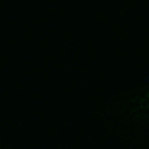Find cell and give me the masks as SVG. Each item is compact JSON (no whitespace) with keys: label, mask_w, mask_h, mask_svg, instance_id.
Masks as SVG:
<instances>
[{"label":"cell","mask_w":149,"mask_h":149,"mask_svg":"<svg viewBox=\"0 0 149 149\" xmlns=\"http://www.w3.org/2000/svg\"><path fill=\"white\" fill-rule=\"evenodd\" d=\"M107 135L125 143H149V80L109 97L97 115Z\"/></svg>","instance_id":"1"}]
</instances>
